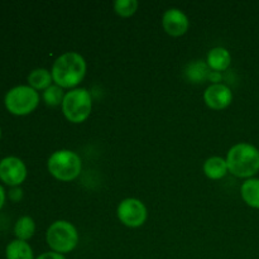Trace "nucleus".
Segmentation results:
<instances>
[{
	"label": "nucleus",
	"mask_w": 259,
	"mask_h": 259,
	"mask_svg": "<svg viewBox=\"0 0 259 259\" xmlns=\"http://www.w3.org/2000/svg\"><path fill=\"white\" fill-rule=\"evenodd\" d=\"M242 199L248 206L259 209V179H248L240 187Z\"/></svg>",
	"instance_id": "ddd939ff"
},
{
	"label": "nucleus",
	"mask_w": 259,
	"mask_h": 259,
	"mask_svg": "<svg viewBox=\"0 0 259 259\" xmlns=\"http://www.w3.org/2000/svg\"><path fill=\"white\" fill-rule=\"evenodd\" d=\"M53 82L52 73L47 68H35L28 76V83L32 89L37 90H47Z\"/></svg>",
	"instance_id": "2eb2a0df"
},
{
	"label": "nucleus",
	"mask_w": 259,
	"mask_h": 259,
	"mask_svg": "<svg viewBox=\"0 0 259 259\" xmlns=\"http://www.w3.org/2000/svg\"><path fill=\"white\" fill-rule=\"evenodd\" d=\"M118 219L128 228H139L147 220V207L141 200L128 197L124 199L116 209Z\"/></svg>",
	"instance_id": "0eeeda50"
},
{
	"label": "nucleus",
	"mask_w": 259,
	"mask_h": 259,
	"mask_svg": "<svg viewBox=\"0 0 259 259\" xmlns=\"http://www.w3.org/2000/svg\"><path fill=\"white\" fill-rule=\"evenodd\" d=\"M66 94L63 93V89L57 85H51L47 90L43 91V100L51 108H56L58 105H62L63 99Z\"/></svg>",
	"instance_id": "f3484780"
},
{
	"label": "nucleus",
	"mask_w": 259,
	"mask_h": 259,
	"mask_svg": "<svg viewBox=\"0 0 259 259\" xmlns=\"http://www.w3.org/2000/svg\"><path fill=\"white\" fill-rule=\"evenodd\" d=\"M51 73L55 85L61 89H73L85 77L86 61L80 53H63L55 61Z\"/></svg>",
	"instance_id": "f257e3e1"
},
{
	"label": "nucleus",
	"mask_w": 259,
	"mask_h": 259,
	"mask_svg": "<svg viewBox=\"0 0 259 259\" xmlns=\"http://www.w3.org/2000/svg\"><path fill=\"white\" fill-rule=\"evenodd\" d=\"M5 108L14 115H28L39 104V95L34 89L27 85H19L10 89L4 99Z\"/></svg>",
	"instance_id": "423d86ee"
},
{
	"label": "nucleus",
	"mask_w": 259,
	"mask_h": 259,
	"mask_svg": "<svg viewBox=\"0 0 259 259\" xmlns=\"http://www.w3.org/2000/svg\"><path fill=\"white\" fill-rule=\"evenodd\" d=\"M10 199L14 200V201H19L22 199V190L19 187H14V189L10 191Z\"/></svg>",
	"instance_id": "aec40b11"
},
{
	"label": "nucleus",
	"mask_w": 259,
	"mask_h": 259,
	"mask_svg": "<svg viewBox=\"0 0 259 259\" xmlns=\"http://www.w3.org/2000/svg\"><path fill=\"white\" fill-rule=\"evenodd\" d=\"M48 172L56 180L70 182L77 179L82 169V162L77 153L68 149H60L51 154L47 162Z\"/></svg>",
	"instance_id": "7ed1b4c3"
},
{
	"label": "nucleus",
	"mask_w": 259,
	"mask_h": 259,
	"mask_svg": "<svg viewBox=\"0 0 259 259\" xmlns=\"http://www.w3.org/2000/svg\"><path fill=\"white\" fill-rule=\"evenodd\" d=\"M204 101L212 110L227 109L233 101L232 89L225 83H211L204 93Z\"/></svg>",
	"instance_id": "1a4fd4ad"
},
{
	"label": "nucleus",
	"mask_w": 259,
	"mask_h": 259,
	"mask_svg": "<svg viewBox=\"0 0 259 259\" xmlns=\"http://www.w3.org/2000/svg\"><path fill=\"white\" fill-rule=\"evenodd\" d=\"M4 202H5V191L3 189V186L0 185V209L4 206Z\"/></svg>",
	"instance_id": "412c9836"
},
{
	"label": "nucleus",
	"mask_w": 259,
	"mask_h": 259,
	"mask_svg": "<svg viewBox=\"0 0 259 259\" xmlns=\"http://www.w3.org/2000/svg\"><path fill=\"white\" fill-rule=\"evenodd\" d=\"M27 179V167L18 157H5L0 161V180L5 185L18 187Z\"/></svg>",
	"instance_id": "6e6552de"
},
{
	"label": "nucleus",
	"mask_w": 259,
	"mask_h": 259,
	"mask_svg": "<svg viewBox=\"0 0 259 259\" xmlns=\"http://www.w3.org/2000/svg\"><path fill=\"white\" fill-rule=\"evenodd\" d=\"M35 259H67L63 254H60V253H56V252H46L43 254H40L39 257H37Z\"/></svg>",
	"instance_id": "6ab92c4d"
},
{
	"label": "nucleus",
	"mask_w": 259,
	"mask_h": 259,
	"mask_svg": "<svg viewBox=\"0 0 259 259\" xmlns=\"http://www.w3.org/2000/svg\"><path fill=\"white\" fill-rule=\"evenodd\" d=\"M206 62L211 70H214L215 72H220V71H225L229 68L230 63H232V56L227 48L215 47L211 48L207 53Z\"/></svg>",
	"instance_id": "9b49d317"
},
{
	"label": "nucleus",
	"mask_w": 259,
	"mask_h": 259,
	"mask_svg": "<svg viewBox=\"0 0 259 259\" xmlns=\"http://www.w3.org/2000/svg\"><path fill=\"white\" fill-rule=\"evenodd\" d=\"M46 240L52 252L67 254L78 244V233L75 225L66 220L52 223L46 233Z\"/></svg>",
	"instance_id": "20e7f679"
},
{
	"label": "nucleus",
	"mask_w": 259,
	"mask_h": 259,
	"mask_svg": "<svg viewBox=\"0 0 259 259\" xmlns=\"http://www.w3.org/2000/svg\"><path fill=\"white\" fill-rule=\"evenodd\" d=\"M5 257L7 259H35L30 245L19 239L13 240L7 245Z\"/></svg>",
	"instance_id": "4468645a"
},
{
	"label": "nucleus",
	"mask_w": 259,
	"mask_h": 259,
	"mask_svg": "<svg viewBox=\"0 0 259 259\" xmlns=\"http://www.w3.org/2000/svg\"><path fill=\"white\" fill-rule=\"evenodd\" d=\"M0 138H2V129H0Z\"/></svg>",
	"instance_id": "4be33fe9"
},
{
	"label": "nucleus",
	"mask_w": 259,
	"mask_h": 259,
	"mask_svg": "<svg viewBox=\"0 0 259 259\" xmlns=\"http://www.w3.org/2000/svg\"><path fill=\"white\" fill-rule=\"evenodd\" d=\"M35 232V223L30 217H22L18 219L14 227V234L17 239L27 242L28 239L34 235Z\"/></svg>",
	"instance_id": "dca6fc26"
},
{
	"label": "nucleus",
	"mask_w": 259,
	"mask_h": 259,
	"mask_svg": "<svg viewBox=\"0 0 259 259\" xmlns=\"http://www.w3.org/2000/svg\"><path fill=\"white\" fill-rule=\"evenodd\" d=\"M202 168H204V174L206 175L210 180H222L223 177L227 176V174L229 172L227 159L218 156L207 158L206 161H205Z\"/></svg>",
	"instance_id": "f8f14e48"
},
{
	"label": "nucleus",
	"mask_w": 259,
	"mask_h": 259,
	"mask_svg": "<svg viewBox=\"0 0 259 259\" xmlns=\"http://www.w3.org/2000/svg\"><path fill=\"white\" fill-rule=\"evenodd\" d=\"M189 18L177 8L166 10L162 17V27L164 32L171 37H181L189 30Z\"/></svg>",
	"instance_id": "9d476101"
},
{
	"label": "nucleus",
	"mask_w": 259,
	"mask_h": 259,
	"mask_svg": "<svg viewBox=\"0 0 259 259\" xmlns=\"http://www.w3.org/2000/svg\"><path fill=\"white\" fill-rule=\"evenodd\" d=\"M138 5L137 0H116L114 3V10L119 17L129 18L136 14Z\"/></svg>",
	"instance_id": "a211bd4d"
},
{
	"label": "nucleus",
	"mask_w": 259,
	"mask_h": 259,
	"mask_svg": "<svg viewBox=\"0 0 259 259\" xmlns=\"http://www.w3.org/2000/svg\"><path fill=\"white\" fill-rule=\"evenodd\" d=\"M61 108L68 121L73 124L83 123L93 110V99L90 91L83 88L72 89L66 93Z\"/></svg>",
	"instance_id": "39448f33"
},
{
	"label": "nucleus",
	"mask_w": 259,
	"mask_h": 259,
	"mask_svg": "<svg viewBox=\"0 0 259 259\" xmlns=\"http://www.w3.org/2000/svg\"><path fill=\"white\" fill-rule=\"evenodd\" d=\"M228 169L239 179H253L259 172V151L249 143H238L227 154Z\"/></svg>",
	"instance_id": "f03ea898"
}]
</instances>
